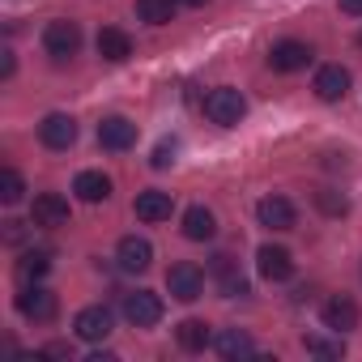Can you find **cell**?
Here are the masks:
<instances>
[{
  "mask_svg": "<svg viewBox=\"0 0 362 362\" xmlns=\"http://www.w3.org/2000/svg\"><path fill=\"white\" fill-rule=\"evenodd\" d=\"M214 349H218L226 362H235V358H252V354H256V341H252L243 328H222V332L214 337Z\"/></svg>",
  "mask_w": 362,
  "mask_h": 362,
  "instance_id": "ac0fdd59",
  "label": "cell"
},
{
  "mask_svg": "<svg viewBox=\"0 0 362 362\" xmlns=\"http://www.w3.org/2000/svg\"><path fill=\"white\" fill-rule=\"evenodd\" d=\"M166 290H170V298H179V303H197V298L205 294V269L192 264V260L170 264V273H166Z\"/></svg>",
  "mask_w": 362,
  "mask_h": 362,
  "instance_id": "3957f363",
  "label": "cell"
},
{
  "mask_svg": "<svg viewBox=\"0 0 362 362\" xmlns=\"http://www.w3.org/2000/svg\"><path fill=\"white\" fill-rule=\"evenodd\" d=\"M39 141H43L47 149H69V145L77 141V119L64 115V111H52V115L39 124Z\"/></svg>",
  "mask_w": 362,
  "mask_h": 362,
  "instance_id": "4fadbf2b",
  "label": "cell"
},
{
  "mask_svg": "<svg viewBox=\"0 0 362 362\" xmlns=\"http://www.w3.org/2000/svg\"><path fill=\"white\" fill-rule=\"evenodd\" d=\"M47 269H52V252H22V260H18V277H22L26 286L43 281Z\"/></svg>",
  "mask_w": 362,
  "mask_h": 362,
  "instance_id": "cb8c5ba5",
  "label": "cell"
},
{
  "mask_svg": "<svg viewBox=\"0 0 362 362\" xmlns=\"http://www.w3.org/2000/svg\"><path fill=\"white\" fill-rule=\"evenodd\" d=\"M184 235H188L192 243H209V239L218 235V218H214L205 205H192V209L184 214Z\"/></svg>",
  "mask_w": 362,
  "mask_h": 362,
  "instance_id": "44dd1931",
  "label": "cell"
},
{
  "mask_svg": "<svg viewBox=\"0 0 362 362\" xmlns=\"http://www.w3.org/2000/svg\"><path fill=\"white\" fill-rule=\"evenodd\" d=\"M18 311H22L30 324H52L56 311H60V303H56L52 290H43V286L35 281V286H26V290L18 294Z\"/></svg>",
  "mask_w": 362,
  "mask_h": 362,
  "instance_id": "5b68a950",
  "label": "cell"
},
{
  "mask_svg": "<svg viewBox=\"0 0 362 362\" xmlns=\"http://www.w3.org/2000/svg\"><path fill=\"white\" fill-rule=\"evenodd\" d=\"M175 9H179V0H136V18L149 22V26L175 22Z\"/></svg>",
  "mask_w": 362,
  "mask_h": 362,
  "instance_id": "603a6c76",
  "label": "cell"
},
{
  "mask_svg": "<svg viewBox=\"0 0 362 362\" xmlns=\"http://www.w3.org/2000/svg\"><path fill=\"white\" fill-rule=\"evenodd\" d=\"M22 235H26L22 222H5V239H9V243H22Z\"/></svg>",
  "mask_w": 362,
  "mask_h": 362,
  "instance_id": "f1b7e54d",
  "label": "cell"
},
{
  "mask_svg": "<svg viewBox=\"0 0 362 362\" xmlns=\"http://www.w3.org/2000/svg\"><path fill=\"white\" fill-rule=\"evenodd\" d=\"M358 47H362V35H358Z\"/></svg>",
  "mask_w": 362,
  "mask_h": 362,
  "instance_id": "836d02e7",
  "label": "cell"
},
{
  "mask_svg": "<svg viewBox=\"0 0 362 362\" xmlns=\"http://www.w3.org/2000/svg\"><path fill=\"white\" fill-rule=\"evenodd\" d=\"M98 56L111 60V64H124V60L132 56V39H128L119 26H103V30H98Z\"/></svg>",
  "mask_w": 362,
  "mask_h": 362,
  "instance_id": "d6986e66",
  "label": "cell"
},
{
  "mask_svg": "<svg viewBox=\"0 0 362 362\" xmlns=\"http://www.w3.org/2000/svg\"><path fill=\"white\" fill-rule=\"evenodd\" d=\"M132 209H136L141 222L153 226V222H166V218L175 214V201H170V192H162V188H145V192H136Z\"/></svg>",
  "mask_w": 362,
  "mask_h": 362,
  "instance_id": "2e32d148",
  "label": "cell"
},
{
  "mask_svg": "<svg viewBox=\"0 0 362 362\" xmlns=\"http://www.w3.org/2000/svg\"><path fill=\"white\" fill-rule=\"evenodd\" d=\"M30 222L43 226V230H60L69 226V201L60 192H39L35 205H30Z\"/></svg>",
  "mask_w": 362,
  "mask_h": 362,
  "instance_id": "52a82bcc",
  "label": "cell"
},
{
  "mask_svg": "<svg viewBox=\"0 0 362 362\" xmlns=\"http://www.w3.org/2000/svg\"><path fill=\"white\" fill-rule=\"evenodd\" d=\"M115 260H119L124 273H145L153 264V243L141 239V235H124L119 247H115Z\"/></svg>",
  "mask_w": 362,
  "mask_h": 362,
  "instance_id": "8fae6325",
  "label": "cell"
},
{
  "mask_svg": "<svg viewBox=\"0 0 362 362\" xmlns=\"http://www.w3.org/2000/svg\"><path fill=\"white\" fill-rule=\"evenodd\" d=\"M307 64H311V47L298 43V39H281V43H273V52H269V69H273V73H303Z\"/></svg>",
  "mask_w": 362,
  "mask_h": 362,
  "instance_id": "9c48e42d",
  "label": "cell"
},
{
  "mask_svg": "<svg viewBox=\"0 0 362 362\" xmlns=\"http://www.w3.org/2000/svg\"><path fill=\"white\" fill-rule=\"evenodd\" d=\"M124 320H128L132 328H153V324L162 320V298H158L153 290H132V294H124Z\"/></svg>",
  "mask_w": 362,
  "mask_h": 362,
  "instance_id": "8992f818",
  "label": "cell"
},
{
  "mask_svg": "<svg viewBox=\"0 0 362 362\" xmlns=\"http://www.w3.org/2000/svg\"><path fill=\"white\" fill-rule=\"evenodd\" d=\"M345 94H349V69L324 64V69L315 73V98H320V103H341Z\"/></svg>",
  "mask_w": 362,
  "mask_h": 362,
  "instance_id": "e0dca14e",
  "label": "cell"
},
{
  "mask_svg": "<svg viewBox=\"0 0 362 362\" xmlns=\"http://www.w3.org/2000/svg\"><path fill=\"white\" fill-rule=\"evenodd\" d=\"M86 362H115V354H107V349H94V354H90Z\"/></svg>",
  "mask_w": 362,
  "mask_h": 362,
  "instance_id": "1f68e13d",
  "label": "cell"
},
{
  "mask_svg": "<svg viewBox=\"0 0 362 362\" xmlns=\"http://www.w3.org/2000/svg\"><path fill=\"white\" fill-rule=\"evenodd\" d=\"M0 77H5V81L13 77V52H5V60H0Z\"/></svg>",
  "mask_w": 362,
  "mask_h": 362,
  "instance_id": "4dcf8cb0",
  "label": "cell"
},
{
  "mask_svg": "<svg viewBox=\"0 0 362 362\" xmlns=\"http://www.w3.org/2000/svg\"><path fill=\"white\" fill-rule=\"evenodd\" d=\"M26 197V184H22V175L13 170V166H5V170H0V201H5V205H18Z\"/></svg>",
  "mask_w": 362,
  "mask_h": 362,
  "instance_id": "484cf974",
  "label": "cell"
},
{
  "mask_svg": "<svg viewBox=\"0 0 362 362\" xmlns=\"http://www.w3.org/2000/svg\"><path fill=\"white\" fill-rule=\"evenodd\" d=\"M256 269H260L264 281H290V273H294V256H290L286 247H277V243H264V247L256 252Z\"/></svg>",
  "mask_w": 362,
  "mask_h": 362,
  "instance_id": "9a60e30c",
  "label": "cell"
},
{
  "mask_svg": "<svg viewBox=\"0 0 362 362\" xmlns=\"http://www.w3.org/2000/svg\"><path fill=\"white\" fill-rule=\"evenodd\" d=\"M73 192H77L86 205H98V201L111 197V179H107L103 170H81V175L73 179Z\"/></svg>",
  "mask_w": 362,
  "mask_h": 362,
  "instance_id": "ffe728a7",
  "label": "cell"
},
{
  "mask_svg": "<svg viewBox=\"0 0 362 362\" xmlns=\"http://www.w3.org/2000/svg\"><path fill=\"white\" fill-rule=\"evenodd\" d=\"M320 315H324V328H328V332H341V337H345V332H354V328H358V320H362V311H358V303H354L349 294H332V298L324 303V311H320Z\"/></svg>",
  "mask_w": 362,
  "mask_h": 362,
  "instance_id": "ba28073f",
  "label": "cell"
},
{
  "mask_svg": "<svg viewBox=\"0 0 362 362\" xmlns=\"http://www.w3.org/2000/svg\"><path fill=\"white\" fill-rule=\"evenodd\" d=\"M43 52H47L56 64L73 60V56L81 52V26H77V22H69V18L47 22V30H43Z\"/></svg>",
  "mask_w": 362,
  "mask_h": 362,
  "instance_id": "6da1fadb",
  "label": "cell"
},
{
  "mask_svg": "<svg viewBox=\"0 0 362 362\" xmlns=\"http://www.w3.org/2000/svg\"><path fill=\"white\" fill-rule=\"evenodd\" d=\"M205 115H209L214 124H222V128H235V124L247 115V98H243L235 86H218V90H209V98H205Z\"/></svg>",
  "mask_w": 362,
  "mask_h": 362,
  "instance_id": "7a4b0ae2",
  "label": "cell"
},
{
  "mask_svg": "<svg viewBox=\"0 0 362 362\" xmlns=\"http://www.w3.org/2000/svg\"><path fill=\"white\" fill-rule=\"evenodd\" d=\"M111 324H115V315H111V307H81L77 311V320H73V332L81 337V341H103V337H111Z\"/></svg>",
  "mask_w": 362,
  "mask_h": 362,
  "instance_id": "7c38bea8",
  "label": "cell"
},
{
  "mask_svg": "<svg viewBox=\"0 0 362 362\" xmlns=\"http://www.w3.org/2000/svg\"><path fill=\"white\" fill-rule=\"evenodd\" d=\"M341 5V13H349V18H362V0H337Z\"/></svg>",
  "mask_w": 362,
  "mask_h": 362,
  "instance_id": "f546056e",
  "label": "cell"
},
{
  "mask_svg": "<svg viewBox=\"0 0 362 362\" xmlns=\"http://www.w3.org/2000/svg\"><path fill=\"white\" fill-rule=\"evenodd\" d=\"M149 162H153V166H158V170H166V166H170V162H175V141H162V145H158V149H153V158H149Z\"/></svg>",
  "mask_w": 362,
  "mask_h": 362,
  "instance_id": "83f0119b",
  "label": "cell"
},
{
  "mask_svg": "<svg viewBox=\"0 0 362 362\" xmlns=\"http://www.w3.org/2000/svg\"><path fill=\"white\" fill-rule=\"evenodd\" d=\"M175 341H179V349L201 354L205 345H214V332H209V324H205V320H184V324L175 328Z\"/></svg>",
  "mask_w": 362,
  "mask_h": 362,
  "instance_id": "7402d4cb",
  "label": "cell"
},
{
  "mask_svg": "<svg viewBox=\"0 0 362 362\" xmlns=\"http://www.w3.org/2000/svg\"><path fill=\"white\" fill-rule=\"evenodd\" d=\"M315 205L328 214V218H345L349 214V201L341 197V192H332V188H324V192H315Z\"/></svg>",
  "mask_w": 362,
  "mask_h": 362,
  "instance_id": "4316f807",
  "label": "cell"
},
{
  "mask_svg": "<svg viewBox=\"0 0 362 362\" xmlns=\"http://www.w3.org/2000/svg\"><path fill=\"white\" fill-rule=\"evenodd\" d=\"M179 5H192V9H201V5H209V0H179Z\"/></svg>",
  "mask_w": 362,
  "mask_h": 362,
  "instance_id": "d6a6232c",
  "label": "cell"
},
{
  "mask_svg": "<svg viewBox=\"0 0 362 362\" xmlns=\"http://www.w3.org/2000/svg\"><path fill=\"white\" fill-rule=\"evenodd\" d=\"M303 349L315 354V358H341V354H345V337H341V332H337L332 341H328V337H303Z\"/></svg>",
  "mask_w": 362,
  "mask_h": 362,
  "instance_id": "d4e9b609",
  "label": "cell"
},
{
  "mask_svg": "<svg viewBox=\"0 0 362 362\" xmlns=\"http://www.w3.org/2000/svg\"><path fill=\"white\" fill-rule=\"evenodd\" d=\"M256 218H260V226H264V230H294L298 209H294L286 197H264V201L256 205Z\"/></svg>",
  "mask_w": 362,
  "mask_h": 362,
  "instance_id": "5bb4252c",
  "label": "cell"
},
{
  "mask_svg": "<svg viewBox=\"0 0 362 362\" xmlns=\"http://www.w3.org/2000/svg\"><path fill=\"white\" fill-rule=\"evenodd\" d=\"M98 145L111 149V153L132 149V145H136V124H132L128 115H107V119L98 124Z\"/></svg>",
  "mask_w": 362,
  "mask_h": 362,
  "instance_id": "30bf717a",
  "label": "cell"
},
{
  "mask_svg": "<svg viewBox=\"0 0 362 362\" xmlns=\"http://www.w3.org/2000/svg\"><path fill=\"white\" fill-rule=\"evenodd\" d=\"M209 277L218 281V290H222V298H247L252 294V286H247V277L239 273V264L226 256V252H218L214 260H209Z\"/></svg>",
  "mask_w": 362,
  "mask_h": 362,
  "instance_id": "277c9868",
  "label": "cell"
}]
</instances>
